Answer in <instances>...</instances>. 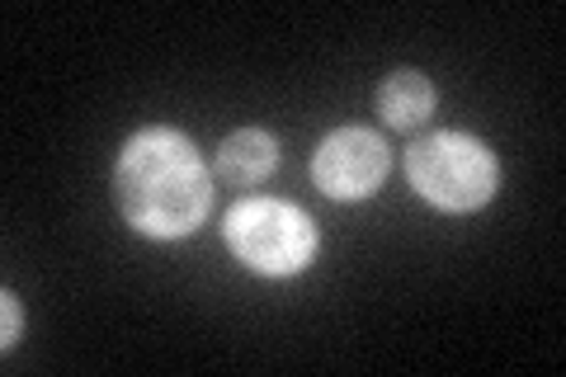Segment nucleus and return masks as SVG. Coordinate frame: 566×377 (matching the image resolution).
Instances as JSON below:
<instances>
[{"label":"nucleus","instance_id":"5","mask_svg":"<svg viewBox=\"0 0 566 377\" xmlns=\"http://www.w3.org/2000/svg\"><path fill=\"white\" fill-rule=\"evenodd\" d=\"M274 166H279V142H274V133H264V128L232 133L218 147V160H212V170H218L222 185H237V189L260 185Z\"/></svg>","mask_w":566,"mask_h":377},{"label":"nucleus","instance_id":"6","mask_svg":"<svg viewBox=\"0 0 566 377\" xmlns=\"http://www.w3.org/2000/svg\"><path fill=\"white\" fill-rule=\"evenodd\" d=\"M374 104H378V118L387 123V128L406 133V128H420V123L434 114L439 90L430 85V76H420V71L406 66V71H392V76L378 85Z\"/></svg>","mask_w":566,"mask_h":377},{"label":"nucleus","instance_id":"1","mask_svg":"<svg viewBox=\"0 0 566 377\" xmlns=\"http://www.w3.org/2000/svg\"><path fill=\"white\" fill-rule=\"evenodd\" d=\"M114 203L137 237L185 241L203 227L212 208V179L199 147L175 128H137L118 151Z\"/></svg>","mask_w":566,"mask_h":377},{"label":"nucleus","instance_id":"7","mask_svg":"<svg viewBox=\"0 0 566 377\" xmlns=\"http://www.w3.org/2000/svg\"><path fill=\"white\" fill-rule=\"evenodd\" d=\"M0 302H6V326H0V349H14V345H20V331H24V307H20V297H14V293H6Z\"/></svg>","mask_w":566,"mask_h":377},{"label":"nucleus","instance_id":"2","mask_svg":"<svg viewBox=\"0 0 566 377\" xmlns=\"http://www.w3.org/2000/svg\"><path fill=\"white\" fill-rule=\"evenodd\" d=\"M406 179L420 193L424 203H434L439 212H476L495 199V185H501V166L486 151V142H476L468 133H430L416 137L406 147Z\"/></svg>","mask_w":566,"mask_h":377},{"label":"nucleus","instance_id":"4","mask_svg":"<svg viewBox=\"0 0 566 377\" xmlns=\"http://www.w3.org/2000/svg\"><path fill=\"white\" fill-rule=\"evenodd\" d=\"M387 170H392V151L368 128H335L312 151V185L331 203H359L368 193H378Z\"/></svg>","mask_w":566,"mask_h":377},{"label":"nucleus","instance_id":"3","mask_svg":"<svg viewBox=\"0 0 566 377\" xmlns=\"http://www.w3.org/2000/svg\"><path fill=\"white\" fill-rule=\"evenodd\" d=\"M227 250L260 279H293L316 260V227L297 203L241 199L222 222Z\"/></svg>","mask_w":566,"mask_h":377}]
</instances>
